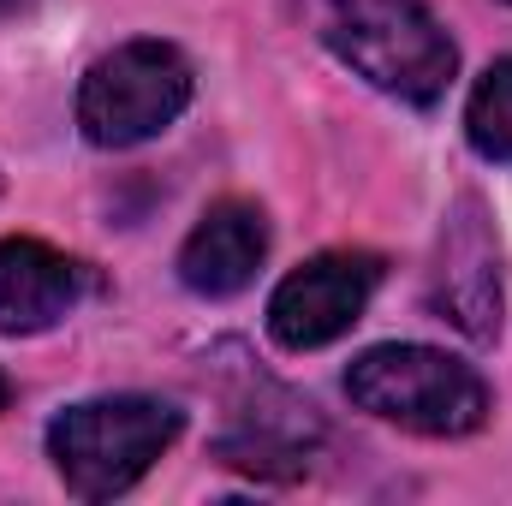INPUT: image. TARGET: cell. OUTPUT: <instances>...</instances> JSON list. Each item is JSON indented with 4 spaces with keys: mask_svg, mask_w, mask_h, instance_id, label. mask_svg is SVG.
<instances>
[{
    "mask_svg": "<svg viewBox=\"0 0 512 506\" xmlns=\"http://www.w3.org/2000/svg\"><path fill=\"white\" fill-rule=\"evenodd\" d=\"M0 411H6V381H0Z\"/></svg>",
    "mask_w": 512,
    "mask_h": 506,
    "instance_id": "7c38bea8",
    "label": "cell"
},
{
    "mask_svg": "<svg viewBox=\"0 0 512 506\" xmlns=\"http://www.w3.org/2000/svg\"><path fill=\"white\" fill-rule=\"evenodd\" d=\"M322 42L382 96L411 108L441 102L459 72V48L423 0H328Z\"/></svg>",
    "mask_w": 512,
    "mask_h": 506,
    "instance_id": "6da1fadb",
    "label": "cell"
},
{
    "mask_svg": "<svg viewBox=\"0 0 512 506\" xmlns=\"http://www.w3.org/2000/svg\"><path fill=\"white\" fill-rule=\"evenodd\" d=\"M465 137L483 161H512V60H495L465 108Z\"/></svg>",
    "mask_w": 512,
    "mask_h": 506,
    "instance_id": "30bf717a",
    "label": "cell"
},
{
    "mask_svg": "<svg viewBox=\"0 0 512 506\" xmlns=\"http://www.w3.org/2000/svg\"><path fill=\"white\" fill-rule=\"evenodd\" d=\"M507 6H512V0H507Z\"/></svg>",
    "mask_w": 512,
    "mask_h": 506,
    "instance_id": "4fadbf2b",
    "label": "cell"
},
{
    "mask_svg": "<svg viewBox=\"0 0 512 506\" xmlns=\"http://www.w3.org/2000/svg\"><path fill=\"white\" fill-rule=\"evenodd\" d=\"M435 310L465 334V340H495L501 334V239L489 227V209L477 197H459L441 227L435 256Z\"/></svg>",
    "mask_w": 512,
    "mask_h": 506,
    "instance_id": "8992f818",
    "label": "cell"
},
{
    "mask_svg": "<svg viewBox=\"0 0 512 506\" xmlns=\"http://www.w3.org/2000/svg\"><path fill=\"white\" fill-rule=\"evenodd\" d=\"M179 411L149 393L84 399L48 423V459L78 501H114L173 447Z\"/></svg>",
    "mask_w": 512,
    "mask_h": 506,
    "instance_id": "7a4b0ae2",
    "label": "cell"
},
{
    "mask_svg": "<svg viewBox=\"0 0 512 506\" xmlns=\"http://www.w3.org/2000/svg\"><path fill=\"white\" fill-rule=\"evenodd\" d=\"M316 441H322L316 411L298 393L256 381V399H245L233 411V423L221 429L215 459L233 465V471H245V477H262V483H292V477L310 471Z\"/></svg>",
    "mask_w": 512,
    "mask_h": 506,
    "instance_id": "52a82bcc",
    "label": "cell"
},
{
    "mask_svg": "<svg viewBox=\"0 0 512 506\" xmlns=\"http://www.w3.org/2000/svg\"><path fill=\"white\" fill-rule=\"evenodd\" d=\"M376 280H382V262L364 256V251L310 256L304 268H292V274L274 286V298H268V334H274L286 352H316V346L340 340V334L364 316Z\"/></svg>",
    "mask_w": 512,
    "mask_h": 506,
    "instance_id": "5b68a950",
    "label": "cell"
},
{
    "mask_svg": "<svg viewBox=\"0 0 512 506\" xmlns=\"http://www.w3.org/2000/svg\"><path fill=\"white\" fill-rule=\"evenodd\" d=\"M268 256V221L262 209L245 197H221L197 227L191 239L179 245V280L197 292V298H233L256 280Z\"/></svg>",
    "mask_w": 512,
    "mask_h": 506,
    "instance_id": "ba28073f",
    "label": "cell"
},
{
    "mask_svg": "<svg viewBox=\"0 0 512 506\" xmlns=\"http://www.w3.org/2000/svg\"><path fill=\"white\" fill-rule=\"evenodd\" d=\"M18 6H30V0H0V18H6V12H18Z\"/></svg>",
    "mask_w": 512,
    "mask_h": 506,
    "instance_id": "8fae6325",
    "label": "cell"
},
{
    "mask_svg": "<svg viewBox=\"0 0 512 506\" xmlns=\"http://www.w3.org/2000/svg\"><path fill=\"white\" fill-rule=\"evenodd\" d=\"M191 102V66L173 42H126L78 84V126L96 149H131L173 126Z\"/></svg>",
    "mask_w": 512,
    "mask_h": 506,
    "instance_id": "277c9868",
    "label": "cell"
},
{
    "mask_svg": "<svg viewBox=\"0 0 512 506\" xmlns=\"http://www.w3.org/2000/svg\"><path fill=\"white\" fill-rule=\"evenodd\" d=\"M84 298V268L42 239H0V334H42Z\"/></svg>",
    "mask_w": 512,
    "mask_h": 506,
    "instance_id": "9c48e42d",
    "label": "cell"
},
{
    "mask_svg": "<svg viewBox=\"0 0 512 506\" xmlns=\"http://www.w3.org/2000/svg\"><path fill=\"white\" fill-rule=\"evenodd\" d=\"M352 405L417 435H471L489 417V387L435 346H376L346 370Z\"/></svg>",
    "mask_w": 512,
    "mask_h": 506,
    "instance_id": "3957f363",
    "label": "cell"
}]
</instances>
